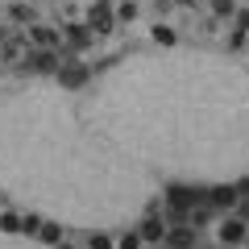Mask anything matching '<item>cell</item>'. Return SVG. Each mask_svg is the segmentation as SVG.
Instances as JSON below:
<instances>
[{
	"label": "cell",
	"mask_w": 249,
	"mask_h": 249,
	"mask_svg": "<svg viewBox=\"0 0 249 249\" xmlns=\"http://www.w3.org/2000/svg\"><path fill=\"white\" fill-rule=\"evenodd\" d=\"M83 116L170 178L216 187L249 170V75L216 54H133L96 79Z\"/></svg>",
	"instance_id": "6da1fadb"
},
{
	"label": "cell",
	"mask_w": 249,
	"mask_h": 249,
	"mask_svg": "<svg viewBox=\"0 0 249 249\" xmlns=\"http://www.w3.org/2000/svg\"><path fill=\"white\" fill-rule=\"evenodd\" d=\"M0 183L42 216L112 229L150 204L154 178L83 116L58 83L0 91Z\"/></svg>",
	"instance_id": "7a4b0ae2"
},
{
	"label": "cell",
	"mask_w": 249,
	"mask_h": 249,
	"mask_svg": "<svg viewBox=\"0 0 249 249\" xmlns=\"http://www.w3.org/2000/svg\"><path fill=\"white\" fill-rule=\"evenodd\" d=\"M245 237H249V224L241 220V216H224V220L216 224V241H220V245H245Z\"/></svg>",
	"instance_id": "3957f363"
},
{
	"label": "cell",
	"mask_w": 249,
	"mask_h": 249,
	"mask_svg": "<svg viewBox=\"0 0 249 249\" xmlns=\"http://www.w3.org/2000/svg\"><path fill=\"white\" fill-rule=\"evenodd\" d=\"M83 83H88V67H83V62H62V67H58V88L62 91L83 88Z\"/></svg>",
	"instance_id": "277c9868"
},
{
	"label": "cell",
	"mask_w": 249,
	"mask_h": 249,
	"mask_svg": "<svg viewBox=\"0 0 249 249\" xmlns=\"http://www.w3.org/2000/svg\"><path fill=\"white\" fill-rule=\"evenodd\" d=\"M137 232H142L145 245H154V241H166V232H170V229H166V216H145Z\"/></svg>",
	"instance_id": "5b68a950"
},
{
	"label": "cell",
	"mask_w": 249,
	"mask_h": 249,
	"mask_svg": "<svg viewBox=\"0 0 249 249\" xmlns=\"http://www.w3.org/2000/svg\"><path fill=\"white\" fill-rule=\"evenodd\" d=\"M29 46H34V50H50L54 54V46H58V34H54L50 25H29Z\"/></svg>",
	"instance_id": "8992f818"
},
{
	"label": "cell",
	"mask_w": 249,
	"mask_h": 249,
	"mask_svg": "<svg viewBox=\"0 0 249 249\" xmlns=\"http://www.w3.org/2000/svg\"><path fill=\"white\" fill-rule=\"evenodd\" d=\"M112 21H116V13L108 9V4H96L91 17H88V29L91 34H112Z\"/></svg>",
	"instance_id": "52a82bcc"
},
{
	"label": "cell",
	"mask_w": 249,
	"mask_h": 249,
	"mask_svg": "<svg viewBox=\"0 0 249 249\" xmlns=\"http://www.w3.org/2000/svg\"><path fill=\"white\" fill-rule=\"evenodd\" d=\"M150 37H154V46H162V50H175V42H178V37H175V29H170V25H162V21L150 29Z\"/></svg>",
	"instance_id": "ba28073f"
},
{
	"label": "cell",
	"mask_w": 249,
	"mask_h": 249,
	"mask_svg": "<svg viewBox=\"0 0 249 249\" xmlns=\"http://www.w3.org/2000/svg\"><path fill=\"white\" fill-rule=\"evenodd\" d=\"M37 241H42V245H50V249L62 245V224H58V220H46L42 232H37Z\"/></svg>",
	"instance_id": "9c48e42d"
},
{
	"label": "cell",
	"mask_w": 249,
	"mask_h": 249,
	"mask_svg": "<svg viewBox=\"0 0 249 249\" xmlns=\"http://www.w3.org/2000/svg\"><path fill=\"white\" fill-rule=\"evenodd\" d=\"M166 241H170L175 249H191V245H196V232L178 224V229H170V232H166Z\"/></svg>",
	"instance_id": "30bf717a"
},
{
	"label": "cell",
	"mask_w": 249,
	"mask_h": 249,
	"mask_svg": "<svg viewBox=\"0 0 249 249\" xmlns=\"http://www.w3.org/2000/svg\"><path fill=\"white\" fill-rule=\"evenodd\" d=\"M0 249H50V245L29 241V237H0Z\"/></svg>",
	"instance_id": "8fae6325"
},
{
	"label": "cell",
	"mask_w": 249,
	"mask_h": 249,
	"mask_svg": "<svg viewBox=\"0 0 249 249\" xmlns=\"http://www.w3.org/2000/svg\"><path fill=\"white\" fill-rule=\"evenodd\" d=\"M91 37H96V34H91L88 25H67V42H71V46H88Z\"/></svg>",
	"instance_id": "7c38bea8"
},
{
	"label": "cell",
	"mask_w": 249,
	"mask_h": 249,
	"mask_svg": "<svg viewBox=\"0 0 249 249\" xmlns=\"http://www.w3.org/2000/svg\"><path fill=\"white\" fill-rule=\"evenodd\" d=\"M137 0H121V4H116V21H137Z\"/></svg>",
	"instance_id": "4fadbf2b"
},
{
	"label": "cell",
	"mask_w": 249,
	"mask_h": 249,
	"mask_svg": "<svg viewBox=\"0 0 249 249\" xmlns=\"http://www.w3.org/2000/svg\"><path fill=\"white\" fill-rule=\"evenodd\" d=\"M142 232H121V241H116V249H142Z\"/></svg>",
	"instance_id": "5bb4252c"
},
{
	"label": "cell",
	"mask_w": 249,
	"mask_h": 249,
	"mask_svg": "<svg viewBox=\"0 0 249 249\" xmlns=\"http://www.w3.org/2000/svg\"><path fill=\"white\" fill-rule=\"evenodd\" d=\"M212 9H216V17H232L237 13V0H212Z\"/></svg>",
	"instance_id": "9a60e30c"
},
{
	"label": "cell",
	"mask_w": 249,
	"mask_h": 249,
	"mask_svg": "<svg viewBox=\"0 0 249 249\" xmlns=\"http://www.w3.org/2000/svg\"><path fill=\"white\" fill-rule=\"evenodd\" d=\"M9 17H13V21H34V9H29V4H13Z\"/></svg>",
	"instance_id": "2e32d148"
},
{
	"label": "cell",
	"mask_w": 249,
	"mask_h": 249,
	"mask_svg": "<svg viewBox=\"0 0 249 249\" xmlns=\"http://www.w3.org/2000/svg\"><path fill=\"white\" fill-rule=\"evenodd\" d=\"M88 249H116V245L104 237V232H91V237H88Z\"/></svg>",
	"instance_id": "e0dca14e"
},
{
	"label": "cell",
	"mask_w": 249,
	"mask_h": 249,
	"mask_svg": "<svg viewBox=\"0 0 249 249\" xmlns=\"http://www.w3.org/2000/svg\"><path fill=\"white\" fill-rule=\"evenodd\" d=\"M178 4H183V9H191V4H196V0H178Z\"/></svg>",
	"instance_id": "ac0fdd59"
},
{
	"label": "cell",
	"mask_w": 249,
	"mask_h": 249,
	"mask_svg": "<svg viewBox=\"0 0 249 249\" xmlns=\"http://www.w3.org/2000/svg\"><path fill=\"white\" fill-rule=\"evenodd\" d=\"M245 245H249V237H245Z\"/></svg>",
	"instance_id": "d6986e66"
}]
</instances>
